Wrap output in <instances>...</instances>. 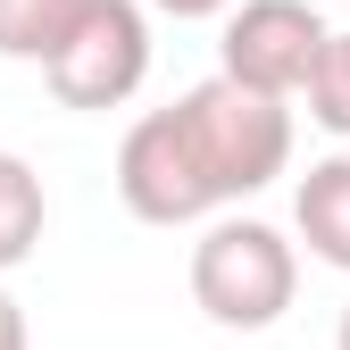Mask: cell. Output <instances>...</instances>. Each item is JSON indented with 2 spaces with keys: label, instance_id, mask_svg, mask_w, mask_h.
Listing matches in <instances>:
<instances>
[{
  "label": "cell",
  "instance_id": "cell-4",
  "mask_svg": "<svg viewBox=\"0 0 350 350\" xmlns=\"http://www.w3.org/2000/svg\"><path fill=\"white\" fill-rule=\"evenodd\" d=\"M42 75H51V92L67 109H125L142 92V75H150V17H142V0H100V9L83 17V33Z\"/></svg>",
  "mask_w": 350,
  "mask_h": 350
},
{
  "label": "cell",
  "instance_id": "cell-1",
  "mask_svg": "<svg viewBox=\"0 0 350 350\" xmlns=\"http://www.w3.org/2000/svg\"><path fill=\"white\" fill-rule=\"evenodd\" d=\"M284 167H292V109L234 75H208L125 125L117 200L142 226H200L208 208L267 192Z\"/></svg>",
  "mask_w": 350,
  "mask_h": 350
},
{
  "label": "cell",
  "instance_id": "cell-9",
  "mask_svg": "<svg viewBox=\"0 0 350 350\" xmlns=\"http://www.w3.org/2000/svg\"><path fill=\"white\" fill-rule=\"evenodd\" d=\"M150 9H167V17H234V0H150Z\"/></svg>",
  "mask_w": 350,
  "mask_h": 350
},
{
  "label": "cell",
  "instance_id": "cell-10",
  "mask_svg": "<svg viewBox=\"0 0 350 350\" xmlns=\"http://www.w3.org/2000/svg\"><path fill=\"white\" fill-rule=\"evenodd\" d=\"M0 350H25V309L0 292Z\"/></svg>",
  "mask_w": 350,
  "mask_h": 350
},
{
  "label": "cell",
  "instance_id": "cell-8",
  "mask_svg": "<svg viewBox=\"0 0 350 350\" xmlns=\"http://www.w3.org/2000/svg\"><path fill=\"white\" fill-rule=\"evenodd\" d=\"M309 117L325 125V134H342L350 142V33H334L325 42V59H317V75H309Z\"/></svg>",
  "mask_w": 350,
  "mask_h": 350
},
{
  "label": "cell",
  "instance_id": "cell-7",
  "mask_svg": "<svg viewBox=\"0 0 350 350\" xmlns=\"http://www.w3.org/2000/svg\"><path fill=\"white\" fill-rule=\"evenodd\" d=\"M42 226H51V200H42V175L17 159V150H0V275L25 267Z\"/></svg>",
  "mask_w": 350,
  "mask_h": 350
},
{
  "label": "cell",
  "instance_id": "cell-3",
  "mask_svg": "<svg viewBox=\"0 0 350 350\" xmlns=\"http://www.w3.org/2000/svg\"><path fill=\"white\" fill-rule=\"evenodd\" d=\"M325 42H334V25L309 0H234L226 33H217V75H234L267 100H292V92H309Z\"/></svg>",
  "mask_w": 350,
  "mask_h": 350
},
{
  "label": "cell",
  "instance_id": "cell-11",
  "mask_svg": "<svg viewBox=\"0 0 350 350\" xmlns=\"http://www.w3.org/2000/svg\"><path fill=\"white\" fill-rule=\"evenodd\" d=\"M342 350H350V309H342Z\"/></svg>",
  "mask_w": 350,
  "mask_h": 350
},
{
  "label": "cell",
  "instance_id": "cell-2",
  "mask_svg": "<svg viewBox=\"0 0 350 350\" xmlns=\"http://www.w3.org/2000/svg\"><path fill=\"white\" fill-rule=\"evenodd\" d=\"M300 292V250L267 226V217H217L192 242V300L208 325L267 334Z\"/></svg>",
  "mask_w": 350,
  "mask_h": 350
},
{
  "label": "cell",
  "instance_id": "cell-6",
  "mask_svg": "<svg viewBox=\"0 0 350 350\" xmlns=\"http://www.w3.org/2000/svg\"><path fill=\"white\" fill-rule=\"evenodd\" d=\"M100 0H0V59H33L51 67L67 42L83 33V17H92Z\"/></svg>",
  "mask_w": 350,
  "mask_h": 350
},
{
  "label": "cell",
  "instance_id": "cell-5",
  "mask_svg": "<svg viewBox=\"0 0 350 350\" xmlns=\"http://www.w3.org/2000/svg\"><path fill=\"white\" fill-rule=\"evenodd\" d=\"M292 234L309 242V258H325V267L350 275V150H334V159H317L309 175H300Z\"/></svg>",
  "mask_w": 350,
  "mask_h": 350
}]
</instances>
